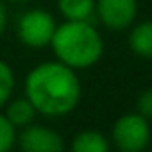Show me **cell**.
Masks as SVG:
<instances>
[{"label": "cell", "instance_id": "6da1fadb", "mask_svg": "<svg viewBox=\"0 0 152 152\" xmlns=\"http://www.w3.org/2000/svg\"><path fill=\"white\" fill-rule=\"evenodd\" d=\"M23 90L34 109L50 118L70 115L81 100V83L77 73L61 61L36 64L27 73Z\"/></svg>", "mask_w": 152, "mask_h": 152}, {"label": "cell", "instance_id": "7a4b0ae2", "mask_svg": "<svg viewBox=\"0 0 152 152\" xmlns=\"http://www.w3.org/2000/svg\"><path fill=\"white\" fill-rule=\"evenodd\" d=\"M50 47L57 61L73 70L93 66L104 52V41L99 31L91 22L83 20H66L56 25Z\"/></svg>", "mask_w": 152, "mask_h": 152}, {"label": "cell", "instance_id": "3957f363", "mask_svg": "<svg viewBox=\"0 0 152 152\" xmlns=\"http://www.w3.org/2000/svg\"><path fill=\"white\" fill-rule=\"evenodd\" d=\"M15 31L22 45L29 48H43L50 45V39L56 31V20L48 11L41 7L29 9L18 16Z\"/></svg>", "mask_w": 152, "mask_h": 152}, {"label": "cell", "instance_id": "277c9868", "mask_svg": "<svg viewBox=\"0 0 152 152\" xmlns=\"http://www.w3.org/2000/svg\"><path fill=\"white\" fill-rule=\"evenodd\" d=\"M113 141L122 152H140L150 141V127L140 113H129L116 120L113 127Z\"/></svg>", "mask_w": 152, "mask_h": 152}, {"label": "cell", "instance_id": "5b68a950", "mask_svg": "<svg viewBox=\"0 0 152 152\" xmlns=\"http://www.w3.org/2000/svg\"><path fill=\"white\" fill-rule=\"evenodd\" d=\"M16 145L23 152H61L64 148V141L59 132L34 124L16 132Z\"/></svg>", "mask_w": 152, "mask_h": 152}, {"label": "cell", "instance_id": "8992f818", "mask_svg": "<svg viewBox=\"0 0 152 152\" xmlns=\"http://www.w3.org/2000/svg\"><path fill=\"white\" fill-rule=\"evenodd\" d=\"M95 13L107 29L124 31L134 22L138 4L136 0H97Z\"/></svg>", "mask_w": 152, "mask_h": 152}, {"label": "cell", "instance_id": "52a82bcc", "mask_svg": "<svg viewBox=\"0 0 152 152\" xmlns=\"http://www.w3.org/2000/svg\"><path fill=\"white\" fill-rule=\"evenodd\" d=\"M6 111V118L15 125V129H23L27 125H31L38 115V111L34 109L32 102L27 99V97H20V99H15V100H7V104L4 106Z\"/></svg>", "mask_w": 152, "mask_h": 152}, {"label": "cell", "instance_id": "ba28073f", "mask_svg": "<svg viewBox=\"0 0 152 152\" xmlns=\"http://www.w3.org/2000/svg\"><path fill=\"white\" fill-rule=\"evenodd\" d=\"M131 50L143 59H152V20L138 23L129 36Z\"/></svg>", "mask_w": 152, "mask_h": 152}, {"label": "cell", "instance_id": "9c48e42d", "mask_svg": "<svg viewBox=\"0 0 152 152\" xmlns=\"http://www.w3.org/2000/svg\"><path fill=\"white\" fill-rule=\"evenodd\" d=\"M57 9L66 20H83L93 23L95 0H57Z\"/></svg>", "mask_w": 152, "mask_h": 152}, {"label": "cell", "instance_id": "30bf717a", "mask_svg": "<svg viewBox=\"0 0 152 152\" xmlns=\"http://www.w3.org/2000/svg\"><path fill=\"white\" fill-rule=\"evenodd\" d=\"M73 152H107L109 143L99 131H81L72 141Z\"/></svg>", "mask_w": 152, "mask_h": 152}, {"label": "cell", "instance_id": "8fae6325", "mask_svg": "<svg viewBox=\"0 0 152 152\" xmlns=\"http://www.w3.org/2000/svg\"><path fill=\"white\" fill-rule=\"evenodd\" d=\"M13 91H15V72L4 59H0V109L13 97Z\"/></svg>", "mask_w": 152, "mask_h": 152}, {"label": "cell", "instance_id": "7c38bea8", "mask_svg": "<svg viewBox=\"0 0 152 152\" xmlns=\"http://www.w3.org/2000/svg\"><path fill=\"white\" fill-rule=\"evenodd\" d=\"M16 145V129L6 118L4 113H0V152H7Z\"/></svg>", "mask_w": 152, "mask_h": 152}, {"label": "cell", "instance_id": "4fadbf2b", "mask_svg": "<svg viewBox=\"0 0 152 152\" xmlns=\"http://www.w3.org/2000/svg\"><path fill=\"white\" fill-rule=\"evenodd\" d=\"M136 109L141 116L152 118V88L140 93V97L136 100Z\"/></svg>", "mask_w": 152, "mask_h": 152}, {"label": "cell", "instance_id": "5bb4252c", "mask_svg": "<svg viewBox=\"0 0 152 152\" xmlns=\"http://www.w3.org/2000/svg\"><path fill=\"white\" fill-rule=\"evenodd\" d=\"M6 27H7V9H6L4 0H0V38H2Z\"/></svg>", "mask_w": 152, "mask_h": 152}, {"label": "cell", "instance_id": "9a60e30c", "mask_svg": "<svg viewBox=\"0 0 152 152\" xmlns=\"http://www.w3.org/2000/svg\"><path fill=\"white\" fill-rule=\"evenodd\" d=\"M6 2H13V4H23V2H29V0H6Z\"/></svg>", "mask_w": 152, "mask_h": 152}]
</instances>
